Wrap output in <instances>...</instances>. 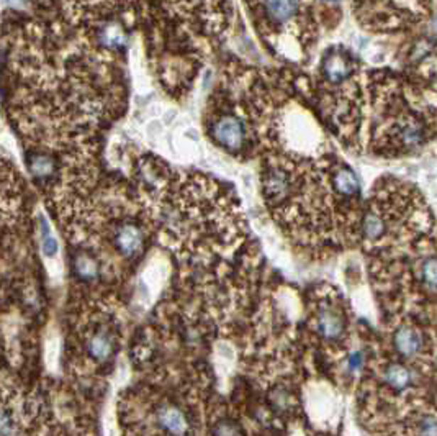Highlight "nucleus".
<instances>
[{
	"label": "nucleus",
	"instance_id": "17",
	"mask_svg": "<svg viewBox=\"0 0 437 436\" xmlns=\"http://www.w3.org/2000/svg\"><path fill=\"white\" fill-rule=\"evenodd\" d=\"M41 238H43V251L46 252V256H55L58 251V243L56 240L53 238V235L48 230V225L43 222L41 227Z\"/></svg>",
	"mask_w": 437,
	"mask_h": 436
},
{
	"label": "nucleus",
	"instance_id": "6",
	"mask_svg": "<svg viewBox=\"0 0 437 436\" xmlns=\"http://www.w3.org/2000/svg\"><path fill=\"white\" fill-rule=\"evenodd\" d=\"M350 5L362 28L383 35L416 28L433 14V0H350Z\"/></svg>",
	"mask_w": 437,
	"mask_h": 436
},
{
	"label": "nucleus",
	"instance_id": "14",
	"mask_svg": "<svg viewBox=\"0 0 437 436\" xmlns=\"http://www.w3.org/2000/svg\"><path fill=\"white\" fill-rule=\"evenodd\" d=\"M421 277L431 289H437V257L429 256L421 262Z\"/></svg>",
	"mask_w": 437,
	"mask_h": 436
},
{
	"label": "nucleus",
	"instance_id": "10",
	"mask_svg": "<svg viewBox=\"0 0 437 436\" xmlns=\"http://www.w3.org/2000/svg\"><path fill=\"white\" fill-rule=\"evenodd\" d=\"M393 344H395L396 351L401 354L403 358H414L423 353V335L416 330V328L403 325L398 328L393 335Z\"/></svg>",
	"mask_w": 437,
	"mask_h": 436
},
{
	"label": "nucleus",
	"instance_id": "12",
	"mask_svg": "<svg viewBox=\"0 0 437 436\" xmlns=\"http://www.w3.org/2000/svg\"><path fill=\"white\" fill-rule=\"evenodd\" d=\"M72 271L80 281H95L100 276V262L90 252H75L72 257Z\"/></svg>",
	"mask_w": 437,
	"mask_h": 436
},
{
	"label": "nucleus",
	"instance_id": "15",
	"mask_svg": "<svg viewBox=\"0 0 437 436\" xmlns=\"http://www.w3.org/2000/svg\"><path fill=\"white\" fill-rule=\"evenodd\" d=\"M213 436H242V432L234 422L223 420L213 427Z\"/></svg>",
	"mask_w": 437,
	"mask_h": 436
},
{
	"label": "nucleus",
	"instance_id": "13",
	"mask_svg": "<svg viewBox=\"0 0 437 436\" xmlns=\"http://www.w3.org/2000/svg\"><path fill=\"white\" fill-rule=\"evenodd\" d=\"M383 382L395 392H401L411 384V373L401 363H392L383 371Z\"/></svg>",
	"mask_w": 437,
	"mask_h": 436
},
{
	"label": "nucleus",
	"instance_id": "9",
	"mask_svg": "<svg viewBox=\"0 0 437 436\" xmlns=\"http://www.w3.org/2000/svg\"><path fill=\"white\" fill-rule=\"evenodd\" d=\"M156 420H158L159 427L164 430L167 435L172 436H185L188 432L187 417L179 407L164 403L156 412Z\"/></svg>",
	"mask_w": 437,
	"mask_h": 436
},
{
	"label": "nucleus",
	"instance_id": "11",
	"mask_svg": "<svg viewBox=\"0 0 437 436\" xmlns=\"http://www.w3.org/2000/svg\"><path fill=\"white\" fill-rule=\"evenodd\" d=\"M85 351L97 363H105V361L112 359L113 353H115V340H113L112 333L105 330L92 333L85 341Z\"/></svg>",
	"mask_w": 437,
	"mask_h": 436
},
{
	"label": "nucleus",
	"instance_id": "1",
	"mask_svg": "<svg viewBox=\"0 0 437 436\" xmlns=\"http://www.w3.org/2000/svg\"><path fill=\"white\" fill-rule=\"evenodd\" d=\"M5 110L28 148L55 161L56 187L97 176V134L123 104L113 53L68 23L4 26Z\"/></svg>",
	"mask_w": 437,
	"mask_h": 436
},
{
	"label": "nucleus",
	"instance_id": "2",
	"mask_svg": "<svg viewBox=\"0 0 437 436\" xmlns=\"http://www.w3.org/2000/svg\"><path fill=\"white\" fill-rule=\"evenodd\" d=\"M261 181L269 208L293 235L315 241L360 238V184L339 156L267 149Z\"/></svg>",
	"mask_w": 437,
	"mask_h": 436
},
{
	"label": "nucleus",
	"instance_id": "16",
	"mask_svg": "<svg viewBox=\"0 0 437 436\" xmlns=\"http://www.w3.org/2000/svg\"><path fill=\"white\" fill-rule=\"evenodd\" d=\"M271 403L275 410H287L290 405V394L285 389H275L271 395Z\"/></svg>",
	"mask_w": 437,
	"mask_h": 436
},
{
	"label": "nucleus",
	"instance_id": "4",
	"mask_svg": "<svg viewBox=\"0 0 437 436\" xmlns=\"http://www.w3.org/2000/svg\"><path fill=\"white\" fill-rule=\"evenodd\" d=\"M259 33L290 59L308 53L316 41L315 0H244Z\"/></svg>",
	"mask_w": 437,
	"mask_h": 436
},
{
	"label": "nucleus",
	"instance_id": "18",
	"mask_svg": "<svg viewBox=\"0 0 437 436\" xmlns=\"http://www.w3.org/2000/svg\"><path fill=\"white\" fill-rule=\"evenodd\" d=\"M0 432H2V436H12V433H14V418L9 415L7 410H4V413H2Z\"/></svg>",
	"mask_w": 437,
	"mask_h": 436
},
{
	"label": "nucleus",
	"instance_id": "5",
	"mask_svg": "<svg viewBox=\"0 0 437 436\" xmlns=\"http://www.w3.org/2000/svg\"><path fill=\"white\" fill-rule=\"evenodd\" d=\"M210 104V102H208ZM205 128L210 142L233 156H249L259 147L252 120L239 97L230 90L217 94L208 105Z\"/></svg>",
	"mask_w": 437,
	"mask_h": 436
},
{
	"label": "nucleus",
	"instance_id": "8",
	"mask_svg": "<svg viewBox=\"0 0 437 436\" xmlns=\"http://www.w3.org/2000/svg\"><path fill=\"white\" fill-rule=\"evenodd\" d=\"M316 330L326 341H339L346 331L342 312L334 305H323L316 314Z\"/></svg>",
	"mask_w": 437,
	"mask_h": 436
},
{
	"label": "nucleus",
	"instance_id": "3",
	"mask_svg": "<svg viewBox=\"0 0 437 436\" xmlns=\"http://www.w3.org/2000/svg\"><path fill=\"white\" fill-rule=\"evenodd\" d=\"M434 218L421 193L395 177H382L360 220V240L370 248L396 246L423 238Z\"/></svg>",
	"mask_w": 437,
	"mask_h": 436
},
{
	"label": "nucleus",
	"instance_id": "7",
	"mask_svg": "<svg viewBox=\"0 0 437 436\" xmlns=\"http://www.w3.org/2000/svg\"><path fill=\"white\" fill-rule=\"evenodd\" d=\"M112 243L123 257L133 260L139 256L144 248V230L139 223L123 220L113 228Z\"/></svg>",
	"mask_w": 437,
	"mask_h": 436
}]
</instances>
